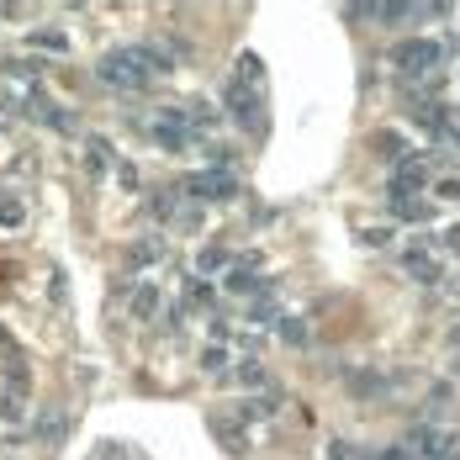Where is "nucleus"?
Segmentation results:
<instances>
[{
    "label": "nucleus",
    "instance_id": "6ab92c4d",
    "mask_svg": "<svg viewBox=\"0 0 460 460\" xmlns=\"http://www.w3.org/2000/svg\"><path fill=\"white\" fill-rule=\"evenodd\" d=\"M85 154H91V159H85V164H91V175H106V170H111V159H117V148L101 138V133L85 138Z\"/></svg>",
    "mask_w": 460,
    "mask_h": 460
},
{
    "label": "nucleus",
    "instance_id": "7c9ffc66",
    "mask_svg": "<svg viewBox=\"0 0 460 460\" xmlns=\"http://www.w3.org/2000/svg\"><path fill=\"white\" fill-rule=\"evenodd\" d=\"M360 238H366L370 249H386V243H397V233H392V228H360Z\"/></svg>",
    "mask_w": 460,
    "mask_h": 460
},
{
    "label": "nucleus",
    "instance_id": "dca6fc26",
    "mask_svg": "<svg viewBox=\"0 0 460 460\" xmlns=\"http://www.w3.org/2000/svg\"><path fill=\"white\" fill-rule=\"evenodd\" d=\"M233 381H238L243 392H270V386H276L270 370L260 366V360H238V366H233Z\"/></svg>",
    "mask_w": 460,
    "mask_h": 460
},
{
    "label": "nucleus",
    "instance_id": "f03ea898",
    "mask_svg": "<svg viewBox=\"0 0 460 460\" xmlns=\"http://www.w3.org/2000/svg\"><path fill=\"white\" fill-rule=\"evenodd\" d=\"M439 53L445 48L434 43V38H402V43H392V69L402 75V80H429L434 69H439Z\"/></svg>",
    "mask_w": 460,
    "mask_h": 460
},
{
    "label": "nucleus",
    "instance_id": "20e7f679",
    "mask_svg": "<svg viewBox=\"0 0 460 460\" xmlns=\"http://www.w3.org/2000/svg\"><path fill=\"white\" fill-rule=\"evenodd\" d=\"M408 445H413L418 460H456L460 456V439L445 423H418L413 434H408Z\"/></svg>",
    "mask_w": 460,
    "mask_h": 460
},
{
    "label": "nucleus",
    "instance_id": "2f4dec72",
    "mask_svg": "<svg viewBox=\"0 0 460 460\" xmlns=\"http://www.w3.org/2000/svg\"><path fill=\"white\" fill-rule=\"evenodd\" d=\"M95 460H133V456H128L122 445H101V450H95Z\"/></svg>",
    "mask_w": 460,
    "mask_h": 460
},
{
    "label": "nucleus",
    "instance_id": "423d86ee",
    "mask_svg": "<svg viewBox=\"0 0 460 460\" xmlns=\"http://www.w3.org/2000/svg\"><path fill=\"white\" fill-rule=\"evenodd\" d=\"M148 133H154V143H159V148H175V154L196 143V128H190V117H185V111H175V106H170V111H154Z\"/></svg>",
    "mask_w": 460,
    "mask_h": 460
},
{
    "label": "nucleus",
    "instance_id": "4468645a",
    "mask_svg": "<svg viewBox=\"0 0 460 460\" xmlns=\"http://www.w3.org/2000/svg\"><path fill=\"white\" fill-rule=\"evenodd\" d=\"M370 148H376V154H381L392 170H397L402 159H413V154H408V138H402V133H392V128H381V133L370 138Z\"/></svg>",
    "mask_w": 460,
    "mask_h": 460
},
{
    "label": "nucleus",
    "instance_id": "393cba45",
    "mask_svg": "<svg viewBox=\"0 0 460 460\" xmlns=\"http://www.w3.org/2000/svg\"><path fill=\"white\" fill-rule=\"evenodd\" d=\"M185 302H190V307H212V280L190 276V280H185Z\"/></svg>",
    "mask_w": 460,
    "mask_h": 460
},
{
    "label": "nucleus",
    "instance_id": "0eeeda50",
    "mask_svg": "<svg viewBox=\"0 0 460 460\" xmlns=\"http://www.w3.org/2000/svg\"><path fill=\"white\" fill-rule=\"evenodd\" d=\"M418 190H429V164H423V154L402 159V164L386 175V196H418Z\"/></svg>",
    "mask_w": 460,
    "mask_h": 460
},
{
    "label": "nucleus",
    "instance_id": "aec40b11",
    "mask_svg": "<svg viewBox=\"0 0 460 460\" xmlns=\"http://www.w3.org/2000/svg\"><path fill=\"white\" fill-rule=\"evenodd\" d=\"M32 434H38L43 445H58V439L69 434V413H58V408H53V413H43V418H38V429H32Z\"/></svg>",
    "mask_w": 460,
    "mask_h": 460
},
{
    "label": "nucleus",
    "instance_id": "1a4fd4ad",
    "mask_svg": "<svg viewBox=\"0 0 460 460\" xmlns=\"http://www.w3.org/2000/svg\"><path fill=\"white\" fill-rule=\"evenodd\" d=\"M249 423L243 418H233V413H212V439L228 450V456H249V434H243Z\"/></svg>",
    "mask_w": 460,
    "mask_h": 460
},
{
    "label": "nucleus",
    "instance_id": "cd10ccee",
    "mask_svg": "<svg viewBox=\"0 0 460 460\" xmlns=\"http://www.w3.org/2000/svg\"><path fill=\"white\" fill-rule=\"evenodd\" d=\"M238 80H249V85L260 91V80H265V64H260L254 53H238Z\"/></svg>",
    "mask_w": 460,
    "mask_h": 460
},
{
    "label": "nucleus",
    "instance_id": "f3484780",
    "mask_svg": "<svg viewBox=\"0 0 460 460\" xmlns=\"http://www.w3.org/2000/svg\"><path fill=\"white\" fill-rule=\"evenodd\" d=\"M276 333H280V344H286V349H307V344H313V323H307V318H280Z\"/></svg>",
    "mask_w": 460,
    "mask_h": 460
},
{
    "label": "nucleus",
    "instance_id": "473e14b6",
    "mask_svg": "<svg viewBox=\"0 0 460 460\" xmlns=\"http://www.w3.org/2000/svg\"><path fill=\"white\" fill-rule=\"evenodd\" d=\"M450 344H456V355H460V323H456V328H450Z\"/></svg>",
    "mask_w": 460,
    "mask_h": 460
},
{
    "label": "nucleus",
    "instance_id": "4be33fe9",
    "mask_svg": "<svg viewBox=\"0 0 460 460\" xmlns=\"http://www.w3.org/2000/svg\"><path fill=\"white\" fill-rule=\"evenodd\" d=\"M22 223H27V201L0 190V228H22Z\"/></svg>",
    "mask_w": 460,
    "mask_h": 460
},
{
    "label": "nucleus",
    "instance_id": "c756f323",
    "mask_svg": "<svg viewBox=\"0 0 460 460\" xmlns=\"http://www.w3.org/2000/svg\"><path fill=\"white\" fill-rule=\"evenodd\" d=\"M370 460H418L413 445L402 439V445H381V450H370Z\"/></svg>",
    "mask_w": 460,
    "mask_h": 460
},
{
    "label": "nucleus",
    "instance_id": "bb28decb",
    "mask_svg": "<svg viewBox=\"0 0 460 460\" xmlns=\"http://www.w3.org/2000/svg\"><path fill=\"white\" fill-rule=\"evenodd\" d=\"M328 460H370V450L355 445V439H333V445H328Z\"/></svg>",
    "mask_w": 460,
    "mask_h": 460
},
{
    "label": "nucleus",
    "instance_id": "9d476101",
    "mask_svg": "<svg viewBox=\"0 0 460 460\" xmlns=\"http://www.w3.org/2000/svg\"><path fill=\"white\" fill-rule=\"evenodd\" d=\"M223 286H228L233 296H249V302H254V296H270V291H276L270 280H260V270H254V265H233Z\"/></svg>",
    "mask_w": 460,
    "mask_h": 460
},
{
    "label": "nucleus",
    "instance_id": "b1692460",
    "mask_svg": "<svg viewBox=\"0 0 460 460\" xmlns=\"http://www.w3.org/2000/svg\"><path fill=\"white\" fill-rule=\"evenodd\" d=\"M27 43H32V48H48V53H69V38H64L58 27H38Z\"/></svg>",
    "mask_w": 460,
    "mask_h": 460
},
{
    "label": "nucleus",
    "instance_id": "7ed1b4c3",
    "mask_svg": "<svg viewBox=\"0 0 460 460\" xmlns=\"http://www.w3.org/2000/svg\"><path fill=\"white\" fill-rule=\"evenodd\" d=\"M223 106H228V117L238 122V128H249V133H260V128H265V117H260V95H254L249 80H238V75H233L228 85H223Z\"/></svg>",
    "mask_w": 460,
    "mask_h": 460
},
{
    "label": "nucleus",
    "instance_id": "412c9836",
    "mask_svg": "<svg viewBox=\"0 0 460 460\" xmlns=\"http://www.w3.org/2000/svg\"><path fill=\"white\" fill-rule=\"evenodd\" d=\"M386 212L402 217V223H423V217H429V207H423L418 196H386Z\"/></svg>",
    "mask_w": 460,
    "mask_h": 460
},
{
    "label": "nucleus",
    "instance_id": "5701e85b",
    "mask_svg": "<svg viewBox=\"0 0 460 460\" xmlns=\"http://www.w3.org/2000/svg\"><path fill=\"white\" fill-rule=\"evenodd\" d=\"M201 370H207V376H233L228 349H223V344H207V349H201Z\"/></svg>",
    "mask_w": 460,
    "mask_h": 460
},
{
    "label": "nucleus",
    "instance_id": "2eb2a0df",
    "mask_svg": "<svg viewBox=\"0 0 460 460\" xmlns=\"http://www.w3.org/2000/svg\"><path fill=\"white\" fill-rule=\"evenodd\" d=\"M164 254H170V243H164V238H138V243L128 249V265H133V270H148V265H159Z\"/></svg>",
    "mask_w": 460,
    "mask_h": 460
},
{
    "label": "nucleus",
    "instance_id": "c85d7f7f",
    "mask_svg": "<svg viewBox=\"0 0 460 460\" xmlns=\"http://www.w3.org/2000/svg\"><path fill=\"white\" fill-rule=\"evenodd\" d=\"M249 318H254V323H280V313H276V302H270V296H254V302H249Z\"/></svg>",
    "mask_w": 460,
    "mask_h": 460
},
{
    "label": "nucleus",
    "instance_id": "ddd939ff",
    "mask_svg": "<svg viewBox=\"0 0 460 460\" xmlns=\"http://www.w3.org/2000/svg\"><path fill=\"white\" fill-rule=\"evenodd\" d=\"M413 122L429 133V138H450V133H456V128H450V111H445V106H434V101H429V106L418 101V106H413Z\"/></svg>",
    "mask_w": 460,
    "mask_h": 460
},
{
    "label": "nucleus",
    "instance_id": "a878e982",
    "mask_svg": "<svg viewBox=\"0 0 460 460\" xmlns=\"http://www.w3.org/2000/svg\"><path fill=\"white\" fill-rule=\"evenodd\" d=\"M190 128H196V133H212V128H217V106L190 101Z\"/></svg>",
    "mask_w": 460,
    "mask_h": 460
},
{
    "label": "nucleus",
    "instance_id": "9b49d317",
    "mask_svg": "<svg viewBox=\"0 0 460 460\" xmlns=\"http://www.w3.org/2000/svg\"><path fill=\"white\" fill-rule=\"evenodd\" d=\"M159 307H164V291L154 286V280H138L133 291H128V313L138 323H148V318H159Z\"/></svg>",
    "mask_w": 460,
    "mask_h": 460
},
{
    "label": "nucleus",
    "instance_id": "f8f14e48",
    "mask_svg": "<svg viewBox=\"0 0 460 460\" xmlns=\"http://www.w3.org/2000/svg\"><path fill=\"white\" fill-rule=\"evenodd\" d=\"M402 270H408V280H418V286H439V260H434L429 249H408V254H402Z\"/></svg>",
    "mask_w": 460,
    "mask_h": 460
},
{
    "label": "nucleus",
    "instance_id": "39448f33",
    "mask_svg": "<svg viewBox=\"0 0 460 460\" xmlns=\"http://www.w3.org/2000/svg\"><path fill=\"white\" fill-rule=\"evenodd\" d=\"M181 190L196 196L201 207H212V201H233L238 196V181H233V170H201V175H185Z\"/></svg>",
    "mask_w": 460,
    "mask_h": 460
},
{
    "label": "nucleus",
    "instance_id": "6e6552de",
    "mask_svg": "<svg viewBox=\"0 0 460 460\" xmlns=\"http://www.w3.org/2000/svg\"><path fill=\"white\" fill-rule=\"evenodd\" d=\"M397 381L386 376V370H370V366H360V370H344V392L349 397H360V402H370V397H386Z\"/></svg>",
    "mask_w": 460,
    "mask_h": 460
},
{
    "label": "nucleus",
    "instance_id": "a211bd4d",
    "mask_svg": "<svg viewBox=\"0 0 460 460\" xmlns=\"http://www.w3.org/2000/svg\"><path fill=\"white\" fill-rule=\"evenodd\" d=\"M217 270H233V254L223 243H201V254H196V276H217Z\"/></svg>",
    "mask_w": 460,
    "mask_h": 460
},
{
    "label": "nucleus",
    "instance_id": "f257e3e1",
    "mask_svg": "<svg viewBox=\"0 0 460 460\" xmlns=\"http://www.w3.org/2000/svg\"><path fill=\"white\" fill-rule=\"evenodd\" d=\"M95 80L111 85V91H148L154 69H148V58H143L138 48H111V53H101Z\"/></svg>",
    "mask_w": 460,
    "mask_h": 460
}]
</instances>
